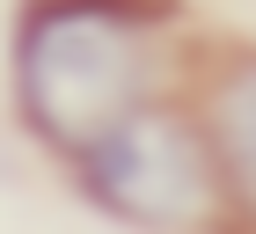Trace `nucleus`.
I'll return each mask as SVG.
<instances>
[{
    "label": "nucleus",
    "instance_id": "obj_1",
    "mask_svg": "<svg viewBox=\"0 0 256 234\" xmlns=\"http://www.w3.org/2000/svg\"><path fill=\"white\" fill-rule=\"evenodd\" d=\"M146 0H37L15 37V88L22 110L52 146L80 154L102 124L146 102V58H154Z\"/></svg>",
    "mask_w": 256,
    "mask_h": 234
},
{
    "label": "nucleus",
    "instance_id": "obj_2",
    "mask_svg": "<svg viewBox=\"0 0 256 234\" xmlns=\"http://www.w3.org/2000/svg\"><path fill=\"white\" fill-rule=\"evenodd\" d=\"M74 168L102 212H118L124 227H154V234L198 227L227 190L205 124L183 110H161V102H139L118 124H102L74 154Z\"/></svg>",
    "mask_w": 256,
    "mask_h": 234
},
{
    "label": "nucleus",
    "instance_id": "obj_3",
    "mask_svg": "<svg viewBox=\"0 0 256 234\" xmlns=\"http://www.w3.org/2000/svg\"><path fill=\"white\" fill-rule=\"evenodd\" d=\"M198 124H205V139H212V161H220L227 198L256 220V52L227 58V66L212 74Z\"/></svg>",
    "mask_w": 256,
    "mask_h": 234
}]
</instances>
